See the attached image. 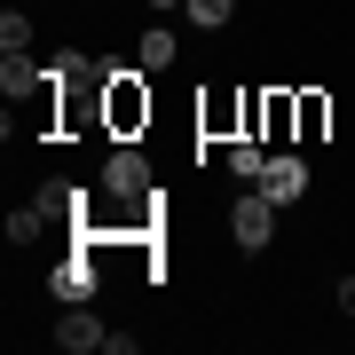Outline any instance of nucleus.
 I'll return each mask as SVG.
<instances>
[{
  "label": "nucleus",
  "instance_id": "f257e3e1",
  "mask_svg": "<svg viewBox=\"0 0 355 355\" xmlns=\"http://www.w3.org/2000/svg\"><path fill=\"white\" fill-rule=\"evenodd\" d=\"M142 127H150V87H142V64H119L111 87H103V135L135 142Z\"/></svg>",
  "mask_w": 355,
  "mask_h": 355
},
{
  "label": "nucleus",
  "instance_id": "f03ea898",
  "mask_svg": "<svg viewBox=\"0 0 355 355\" xmlns=\"http://www.w3.org/2000/svg\"><path fill=\"white\" fill-rule=\"evenodd\" d=\"M229 237H237L245 253H261V245L277 237V198H268V190H253V198H237V205H229Z\"/></svg>",
  "mask_w": 355,
  "mask_h": 355
},
{
  "label": "nucleus",
  "instance_id": "7ed1b4c3",
  "mask_svg": "<svg viewBox=\"0 0 355 355\" xmlns=\"http://www.w3.org/2000/svg\"><path fill=\"white\" fill-rule=\"evenodd\" d=\"M103 190H111V198H150V158H142L135 142H111V158H103Z\"/></svg>",
  "mask_w": 355,
  "mask_h": 355
},
{
  "label": "nucleus",
  "instance_id": "20e7f679",
  "mask_svg": "<svg viewBox=\"0 0 355 355\" xmlns=\"http://www.w3.org/2000/svg\"><path fill=\"white\" fill-rule=\"evenodd\" d=\"M198 127H205V142H237L245 135V95L237 87H214L198 103Z\"/></svg>",
  "mask_w": 355,
  "mask_h": 355
},
{
  "label": "nucleus",
  "instance_id": "39448f33",
  "mask_svg": "<svg viewBox=\"0 0 355 355\" xmlns=\"http://www.w3.org/2000/svg\"><path fill=\"white\" fill-rule=\"evenodd\" d=\"M261 142H268V150L300 142V103H292V87H268L261 95Z\"/></svg>",
  "mask_w": 355,
  "mask_h": 355
},
{
  "label": "nucleus",
  "instance_id": "423d86ee",
  "mask_svg": "<svg viewBox=\"0 0 355 355\" xmlns=\"http://www.w3.org/2000/svg\"><path fill=\"white\" fill-rule=\"evenodd\" d=\"M103 331H111V324L79 300V308H64V324H55V347H64V355H87V347H103Z\"/></svg>",
  "mask_w": 355,
  "mask_h": 355
},
{
  "label": "nucleus",
  "instance_id": "0eeeda50",
  "mask_svg": "<svg viewBox=\"0 0 355 355\" xmlns=\"http://www.w3.org/2000/svg\"><path fill=\"white\" fill-rule=\"evenodd\" d=\"M261 190L277 198V205H292V198L308 190V166L292 158V150H268V174H261Z\"/></svg>",
  "mask_w": 355,
  "mask_h": 355
},
{
  "label": "nucleus",
  "instance_id": "6e6552de",
  "mask_svg": "<svg viewBox=\"0 0 355 355\" xmlns=\"http://www.w3.org/2000/svg\"><path fill=\"white\" fill-rule=\"evenodd\" d=\"M48 79H55V71L32 64V48H24V55H0V87H8V103H16V95H40Z\"/></svg>",
  "mask_w": 355,
  "mask_h": 355
},
{
  "label": "nucleus",
  "instance_id": "1a4fd4ad",
  "mask_svg": "<svg viewBox=\"0 0 355 355\" xmlns=\"http://www.w3.org/2000/svg\"><path fill=\"white\" fill-rule=\"evenodd\" d=\"M174 55H182L174 32H166V24H142V40H135V64L142 71H174Z\"/></svg>",
  "mask_w": 355,
  "mask_h": 355
},
{
  "label": "nucleus",
  "instance_id": "9d476101",
  "mask_svg": "<svg viewBox=\"0 0 355 355\" xmlns=\"http://www.w3.org/2000/svg\"><path fill=\"white\" fill-rule=\"evenodd\" d=\"M292 103H300V142H324V135H331V95L292 87Z\"/></svg>",
  "mask_w": 355,
  "mask_h": 355
},
{
  "label": "nucleus",
  "instance_id": "9b49d317",
  "mask_svg": "<svg viewBox=\"0 0 355 355\" xmlns=\"http://www.w3.org/2000/svg\"><path fill=\"white\" fill-rule=\"evenodd\" d=\"M48 229H55V214H48V205H16V214H8V245H40V237H48Z\"/></svg>",
  "mask_w": 355,
  "mask_h": 355
},
{
  "label": "nucleus",
  "instance_id": "f8f14e48",
  "mask_svg": "<svg viewBox=\"0 0 355 355\" xmlns=\"http://www.w3.org/2000/svg\"><path fill=\"white\" fill-rule=\"evenodd\" d=\"M229 174H237V182H253V190H261V174H268V150H261L253 135H237V142H229Z\"/></svg>",
  "mask_w": 355,
  "mask_h": 355
},
{
  "label": "nucleus",
  "instance_id": "ddd939ff",
  "mask_svg": "<svg viewBox=\"0 0 355 355\" xmlns=\"http://www.w3.org/2000/svg\"><path fill=\"white\" fill-rule=\"evenodd\" d=\"M182 16H190L198 32H221L229 16H237V0H182Z\"/></svg>",
  "mask_w": 355,
  "mask_h": 355
},
{
  "label": "nucleus",
  "instance_id": "4468645a",
  "mask_svg": "<svg viewBox=\"0 0 355 355\" xmlns=\"http://www.w3.org/2000/svg\"><path fill=\"white\" fill-rule=\"evenodd\" d=\"M24 48H32V16L8 8V16H0V55H24Z\"/></svg>",
  "mask_w": 355,
  "mask_h": 355
},
{
  "label": "nucleus",
  "instance_id": "2eb2a0df",
  "mask_svg": "<svg viewBox=\"0 0 355 355\" xmlns=\"http://www.w3.org/2000/svg\"><path fill=\"white\" fill-rule=\"evenodd\" d=\"M340 316H355V277H340Z\"/></svg>",
  "mask_w": 355,
  "mask_h": 355
},
{
  "label": "nucleus",
  "instance_id": "dca6fc26",
  "mask_svg": "<svg viewBox=\"0 0 355 355\" xmlns=\"http://www.w3.org/2000/svg\"><path fill=\"white\" fill-rule=\"evenodd\" d=\"M150 8H158V16H174V8H182V0H150Z\"/></svg>",
  "mask_w": 355,
  "mask_h": 355
}]
</instances>
